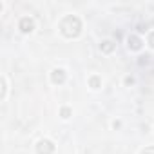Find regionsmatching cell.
<instances>
[{
	"label": "cell",
	"instance_id": "cell-1",
	"mask_svg": "<svg viewBox=\"0 0 154 154\" xmlns=\"http://www.w3.org/2000/svg\"><path fill=\"white\" fill-rule=\"evenodd\" d=\"M60 33L65 38H76L82 33V22H80V18L74 17V15H67L60 22Z\"/></svg>",
	"mask_w": 154,
	"mask_h": 154
},
{
	"label": "cell",
	"instance_id": "cell-2",
	"mask_svg": "<svg viewBox=\"0 0 154 154\" xmlns=\"http://www.w3.org/2000/svg\"><path fill=\"white\" fill-rule=\"evenodd\" d=\"M54 152V145L51 140H40L36 143V154H53Z\"/></svg>",
	"mask_w": 154,
	"mask_h": 154
},
{
	"label": "cell",
	"instance_id": "cell-3",
	"mask_svg": "<svg viewBox=\"0 0 154 154\" xmlns=\"http://www.w3.org/2000/svg\"><path fill=\"white\" fill-rule=\"evenodd\" d=\"M18 27H20V31H22V33H31V31L35 29V20H33V18H29V17H24V18L20 20Z\"/></svg>",
	"mask_w": 154,
	"mask_h": 154
},
{
	"label": "cell",
	"instance_id": "cell-4",
	"mask_svg": "<svg viewBox=\"0 0 154 154\" xmlns=\"http://www.w3.org/2000/svg\"><path fill=\"white\" fill-rule=\"evenodd\" d=\"M51 82L56 84V85H62L65 82V71L63 69H54L51 72Z\"/></svg>",
	"mask_w": 154,
	"mask_h": 154
},
{
	"label": "cell",
	"instance_id": "cell-5",
	"mask_svg": "<svg viewBox=\"0 0 154 154\" xmlns=\"http://www.w3.org/2000/svg\"><path fill=\"white\" fill-rule=\"evenodd\" d=\"M127 45H129V49H132V51H140V49H141V38L136 36V35H131V36L127 38Z\"/></svg>",
	"mask_w": 154,
	"mask_h": 154
},
{
	"label": "cell",
	"instance_id": "cell-6",
	"mask_svg": "<svg viewBox=\"0 0 154 154\" xmlns=\"http://www.w3.org/2000/svg\"><path fill=\"white\" fill-rule=\"evenodd\" d=\"M114 47H116V44H114L112 40H103V42L100 44V49H102L103 53H112Z\"/></svg>",
	"mask_w": 154,
	"mask_h": 154
},
{
	"label": "cell",
	"instance_id": "cell-7",
	"mask_svg": "<svg viewBox=\"0 0 154 154\" xmlns=\"http://www.w3.org/2000/svg\"><path fill=\"white\" fill-rule=\"evenodd\" d=\"M89 85L93 89H100L102 87V80L98 78V76H91V78H89Z\"/></svg>",
	"mask_w": 154,
	"mask_h": 154
},
{
	"label": "cell",
	"instance_id": "cell-8",
	"mask_svg": "<svg viewBox=\"0 0 154 154\" xmlns=\"http://www.w3.org/2000/svg\"><path fill=\"white\" fill-rule=\"evenodd\" d=\"M71 112H72V111H71L69 107H62V111H60V116H62L63 120H67V118L71 116Z\"/></svg>",
	"mask_w": 154,
	"mask_h": 154
},
{
	"label": "cell",
	"instance_id": "cell-9",
	"mask_svg": "<svg viewBox=\"0 0 154 154\" xmlns=\"http://www.w3.org/2000/svg\"><path fill=\"white\" fill-rule=\"evenodd\" d=\"M149 45H150V47L154 49V31H152V33L149 35Z\"/></svg>",
	"mask_w": 154,
	"mask_h": 154
},
{
	"label": "cell",
	"instance_id": "cell-10",
	"mask_svg": "<svg viewBox=\"0 0 154 154\" xmlns=\"http://www.w3.org/2000/svg\"><path fill=\"white\" fill-rule=\"evenodd\" d=\"M2 98H6V78H2Z\"/></svg>",
	"mask_w": 154,
	"mask_h": 154
},
{
	"label": "cell",
	"instance_id": "cell-11",
	"mask_svg": "<svg viewBox=\"0 0 154 154\" xmlns=\"http://www.w3.org/2000/svg\"><path fill=\"white\" fill-rule=\"evenodd\" d=\"M141 154H154V147H147Z\"/></svg>",
	"mask_w": 154,
	"mask_h": 154
},
{
	"label": "cell",
	"instance_id": "cell-12",
	"mask_svg": "<svg viewBox=\"0 0 154 154\" xmlns=\"http://www.w3.org/2000/svg\"><path fill=\"white\" fill-rule=\"evenodd\" d=\"M132 82H134V80L131 78V76H127V78H125V84H132Z\"/></svg>",
	"mask_w": 154,
	"mask_h": 154
}]
</instances>
